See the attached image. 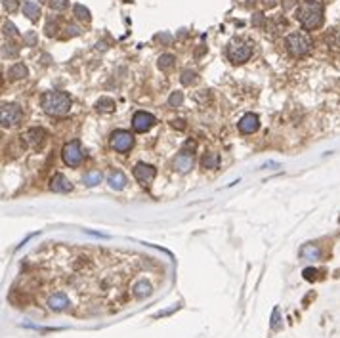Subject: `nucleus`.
<instances>
[{
    "label": "nucleus",
    "mask_w": 340,
    "mask_h": 338,
    "mask_svg": "<svg viewBox=\"0 0 340 338\" xmlns=\"http://www.w3.org/2000/svg\"><path fill=\"white\" fill-rule=\"evenodd\" d=\"M174 168L181 172V174H185V172H189L191 168H193V153H185V151H181L178 157L174 159Z\"/></svg>",
    "instance_id": "11"
},
{
    "label": "nucleus",
    "mask_w": 340,
    "mask_h": 338,
    "mask_svg": "<svg viewBox=\"0 0 340 338\" xmlns=\"http://www.w3.org/2000/svg\"><path fill=\"white\" fill-rule=\"evenodd\" d=\"M300 256L306 258V260H318L319 258V248L314 245H306V247L300 250Z\"/></svg>",
    "instance_id": "20"
},
{
    "label": "nucleus",
    "mask_w": 340,
    "mask_h": 338,
    "mask_svg": "<svg viewBox=\"0 0 340 338\" xmlns=\"http://www.w3.org/2000/svg\"><path fill=\"white\" fill-rule=\"evenodd\" d=\"M132 291H134V296H136V298H143V296H149V294H151V287H149L145 281H140V283L134 285Z\"/></svg>",
    "instance_id": "21"
},
{
    "label": "nucleus",
    "mask_w": 340,
    "mask_h": 338,
    "mask_svg": "<svg viewBox=\"0 0 340 338\" xmlns=\"http://www.w3.org/2000/svg\"><path fill=\"white\" fill-rule=\"evenodd\" d=\"M107 181H109V185L113 187V189H122L124 185H126V176L120 172V170H115V172H111L109 174V178H107Z\"/></svg>",
    "instance_id": "16"
},
{
    "label": "nucleus",
    "mask_w": 340,
    "mask_h": 338,
    "mask_svg": "<svg viewBox=\"0 0 340 338\" xmlns=\"http://www.w3.org/2000/svg\"><path fill=\"white\" fill-rule=\"evenodd\" d=\"M73 16H75L77 20H80V21H90L92 20L90 10L84 8L82 4H75V6H73Z\"/></svg>",
    "instance_id": "18"
},
{
    "label": "nucleus",
    "mask_w": 340,
    "mask_h": 338,
    "mask_svg": "<svg viewBox=\"0 0 340 338\" xmlns=\"http://www.w3.org/2000/svg\"><path fill=\"white\" fill-rule=\"evenodd\" d=\"M296 21L306 31H314L323 25V4L319 0H304L295 12Z\"/></svg>",
    "instance_id": "1"
},
{
    "label": "nucleus",
    "mask_w": 340,
    "mask_h": 338,
    "mask_svg": "<svg viewBox=\"0 0 340 338\" xmlns=\"http://www.w3.org/2000/svg\"><path fill=\"white\" fill-rule=\"evenodd\" d=\"M61 155H63V160H65V164H69V166H77V164H80V160H82L80 141H79V139H73V141L65 143V145H63V151H61Z\"/></svg>",
    "instance_id": "7"
},
{
    "label": "nucleus",
    "mask_w": 340,
    "mask_h": 338,
    "mask_svg": "<svg viewBox=\"0 0 340 338\" xmlns=\"http://www.w3.org/2000/svg\"><path fill=\"white\" fill-rule=\"evenodd\" d=\"M218 162H220V157L218 153H206L203 157V166L204 168H218Z\"/></svg>",
    "instance_id": "22"
},
{
    "label": "nucleus",
    "mask_w": 340,
    "mask_h": 338,
    "mask_svg": "<svg viewBox=\"0 0 340 338\" xmlns=\"http://www.w3.org/2000/svg\"><path fill=\"white\" fill-rule=\"evenodd\" d=\"M113 107H115V101L111 98H100V99L96 101V109L101 113L113 111Z\"/></svg>",
    "instance_id": "19"
},
{
    "label": "nucleus",
    "mask_w": 340,
    "mask_h": 338,
    "mask_svg": "<svg viewBox=\"0 0 340 338\" xmlns=\"http://www.w3.org/2000/svg\"><path fill=\"white\" fill-rule=\"evenodd\" d=\"M193 149H195V141H193V139H187L181 151H185V153H189V151H191V153H193Z\"/></svg>",
    "instance_id": "31"
},
{
    "label": "nucleus",
    "mask_w": 340,
    "mask_h": 338,
    "mask_svg": "<svg viewBox=\"0 0 340 338\" xmlns=\"http://www.w3.org/2000/svg\"><path fill=\"white\" fill-rule=\"evenodd\" d=\"M316 270H304V277L308 279V281H312V279H316Z\"/></svg>",
    "instance_id": "34"
},
{
    "label": "nucleus",
    "mask_w": 340,
    "mask_h": 338,
    "mask_svg": "<svg viewBox=\"0 0 340 338\" xmlns=\"http://www.w3.org/2000/svg\"><path fill=\"white\" fill-rule=\"evenodd\" d=\"M252 56V44L243 39H233L227 44V58L233 63H245Z\"/></svg>",
    "instance_id": "4"
},
{
    "label": "nucleus",
    "mask_w": 340,
    "mask_h": 338,
    "mask_svg": "<svg viewBox=\"0 0 340 338\" xmlns=\"http://www.w3.org/2000/svg\"><path fill=\"white\" fill-rule=\"evenodd\" d=\"M157 39H159V40H162V42H168V40H170V35H159Z\"/></svg>",
    "instance_id": "35"
},
{
    "label": "nucleus",
    "mask_w": 340,
    "mask_h": 338,
    "mask_svg": "<svg viewBox=\"0 0 340 338\" xmlns=\"http://www.w3.org/2000/svg\"><path fill=\"white\" fill-rule=\"evenodd\" d=\"M155 168L151 166V164H145V162H138L136 166H134V178H136L143 187H147L153 178H155Z\"/></svg>",
    "instance_id": "8"
},
{
    "label": "nucleus",
    "mask_w": 340,
    "mask_h": 338,
    "mask_svg": "<svg viewBox=\"0 0 340 338\" xmlns=\"http://www.w3.org/2000/svg\"><path fill=\"white\" fill-rule=\"evenodd\" d=\"M174 61H176V58H174L172 54H162V56L159 58V69L168 71V69L174 65Z\"/></svg>",
    "instance_id": "23"
},
{
    "label": "nucleus",
    "mask_w": 340,
    "mask_h": 338,
    "mask_svg": "<svg viewBox=\"0 0 340 338\" xmlns=\"http://www.w3.org/2000/svg\"><path fill=\"white\" fill-rule=\"evenodd\" d=\"M71 181L63 176V174H54V178L50 180V189L56 191V193H67L71 191Z\"/></svg>",
    "instance_id": "13"
},
{
    "label": "nucleus",
    "mask_w": 340,
    "mask_h": 338,
    "mask_svg": "<svg viewBox=\"0 0 340 338\" xmlns=\"http://www.w3.org/2000/svg\"><path fill=\"white\" fill-rule=\"evenodd\" d=\"M42 107L48 115L61 117L71 109V98L65 92H46L42 96Z\"/></svg>",
    "instance_id": "2"
},
{
    "label": "nucleus",
    "mask_w": 340,
    "mask_h": 338,
    "mask_svg": "<svg viewBox=\"0 0 340 338\" xmlns=\"http://www.w3.org/2000/svg\"><path fill=\"white\" fill-rule=\"evenodd\" d=\"M172 126L178 128V130H183V128H185V122H183L181 119H176V120H172Z\"/></svg>",
    "instance_id": "33"
},
{
    "label": "nucleus",
    "mask_w": 340,
    "mask_h": 338,
    "mask_svg": "<svg viewBox=\"0 0 340 338\" xmlns=\"http://www.w3.org/2000/svg\"><path fill=\"white\" fill-rule=\"evenodd\" d=\"M23 14H25L31 21H37V20L40 18V6H39L37 2H33V0H27V2L23 4Z\"/></svg>",
    "instance_id": "15"
},
{
    "label": "nucleus",
    "mask_w": 340,
    "mask_h": 338,
    "mask_svg": "<svg viewBox=\"0 0 340 338\" xmlns=\"http://www.w3.org/2000/svg\"><path fill=\"white\" fill-rule=\"evenodd\" d=\"M69 0H50V8L52 10H65Z\"/></svg>",
    "instance_id": "28"
},
{
    "label": "nucleus",
    "mask_w": 340,
    "mask_h": 338,
    "mask_svg": "<svg viewBox=\"0 0 340 338\" xmlns=\"http://www.w3.org/2000/svg\"><path fill=\"white\" fill-rule=\"evenodd\" d=\"M195 80H197V75H195L193 71H183V73H181V84L189 86V84H193Z\"/></svg>",
    "instance_id": "24"
},
{
    "label": "nucleus",
    "mask_w": 340,
    "mask_h": 338,
    "mask_svg": "<svg viewBox=\"0 0 340 338\" xmlns=\"http://www.w3.org/2000/svg\"><path fill=\"white\" fill-rule=\"evenodd\" d=\"M48 308L52 312H63L69 308V298L63 293H56L48 298Z\"/></svg>",
    "instance_id": "10"
},
{
    "label": "nucleus",
    "mask_w": 340,
    "mask_h": 338,
    "mask_svg": "<svg viewBox=\"0 0 340 338\" xmlns=\"http://www.w3.org/2000/svg\"><path fill=\"white\" fill-rule=\"evenodd\" d=\"M100 180H101V174L100 172H88L84 176V183L86 185H96V183H100Z\"/></svg>",
    "instance_id": "25"
},
{
    "label": "nucleus",
    "mask_w": 340,
    "mask_h": 338,
    "mask_svg": "<svg viewBox=\"0 0 340 338\" xmlns=\"http://www.w3.org/2000/svg\"><path fill=\"white\" fill-rule=\"evenodd\" d=\"M18 0H4V8L8 10V12H16L18 10Z\"/></svg>",
    "instance_id": "30"
},
{
    "label": "nucleus",
    "mask_w": 340,
    "mask_h": 338,
    "mask_svg": "<svg viewBox=\"0 0 340 338\" xmlns=\"http://www.w3.org/2000/svg\"><path fill=\"white\" fill-rule=\"evenodd\" d=\"M25 138H27V141H29L33 147H40V145L44 143L46 132L42 130V128H31Z\"/></svg>",
    "instance_id": "14"
},
{
    "label": "nucleus",
    "mask_w": 340,
    "mask_h": 338,
    "mask_svg": "<svg viewBox=\"0 0 340 338\" xmlns=\"http://www.w3.org/2000/svg\"><path fill=\"white\" fill-rule=\"evenodd\" d=\"M155 124V117L151 113H145V111H138L132 119V128L136 132H147L151 126Z\"/></svg>",
    "instance_id": "9"
},
{
    "label": "nucleus",
    "mask_w": 340,
    "mask_h": 338,
    "mask_svg": "<svg viewBox=\"0 0 340 338\" xmlns=\"http://www.w3.org/2000/svg\"><path fill=\"white\" fill-rule=\"evenodd\" d=\"M37 40H39V37H37V33L35 31H29L25 37H23V42L27 46H35L37 44Z\"/></svg>",
    "instance_id": "27"
},
{
    "label": "nucleus",
    "mask_w": 340,
    "mask_h": 338,
    "mask_svg": "<svg viewBox=\"0 0 340 338\" xmlns=\"http://www.w3.org/2000/svg\"><path fill=\"white\" fill-rule=\"evenodd\" d=\"M134 145V136L126 130H115L111 134V147L119 153H126L130 151V147Z\"/></svg>",
    "instance_id": "6"
},
{
    "label": "nucleus",
    "mask_w": 340,
    "mask_h": 338,
    "mask_svg": "<svg viewBox=\"0 0 340 338\" xmlns=\"http://www.w3.org/2000/svg\"><path fill=\"white\" fill-rule=\"evenodd\" d=\"M181 101H183V94H181V92H174V94L170 96V99H168V103H170L172 107L181 105Z\"/></svg>",
    "instance_id": "26"
},
{
    "label": "nucleus",
    "mask_w": 340,
    "mask_h": 338,
    "mask_svg": "<svg viewBox=\"0 0 340 338\" xmlns=\"http://www.w3.org/2000/svg\"><path fill=\"white\" fill-rule=\"evenodd\" d=\"M80 31H79V27L77 25H69L67 27V37H77Z\"/></svg>",
    "instance_id": "32"
},
{
    "label": "nucleus",
    "mask_w": 340,
    "mask_h": 338,
    "mask_svg": "<svg viewBox=\"0 0 340 338\" xmlns=\"http://www.w3.org/2000/svg\"><path fill=\"white\" fill-rule=\"evenodd\" d=\"M277 316H279V312H277V310H275V312H273V321H272V327H277Z\"/></svg>",
    "instance_id": "36"
},
{
    "label": "nucleus",
    "mask_w": 340,
    "mask_h": 338,
    "mask_svg": "<svg viewBox=\"0 0 340 338\" xmlns=\"http://www.w3.org/2000/svg\"><path fill=\"white\" fill-rule=\"evenodd\" d=\"M4 33H6V35H10V37H16V35H18V29H16V27H14V23H4Z\"/></svg>",
    "instance_id": "29"
},
{
    "label": "nucleus",
    "mask_w": 340,
    "mask_h": 338,
    "mask_svg": "<svg viewBox=\"0 0 340 338\" xmlns=\"http://www.w3.org/2000/svg\"><path fill=\"white\" fill-rule=\"evenodd\" d=\"M8 77H10L12 80L25 79V77H27V67H25L23 63H16V65H12V67L8 69Z\"/></svg>",
    "instance_id": "17"
},
{
    "label": "nucleus",
    "mask_w": 340,
    "mask_h": 338,
    "mask_svg": "<svg viewBox=\"0 0 340 338\" xmlns=\"http://www.w3.org/2000/svg\"><path fill=\"white\" fill-rule=\"evenodd\" d=\"M239 130L243 134H252L258 130V117L254 113H247L241 120H239Z\"/></svg>",
    "instance_id": "12"
},
{
    "label": "nucleus",
    "mask_w": 340,
    "mask_h": 338,
    "mask_svg": "<svg viewBox=\"0 0 340 338\" xmlns=\"http://www.w3.org/2000/svg\"><path fill=\"white\" fill-rule=\"evenodd\" d=\"M23 111L20 105L16 103H2V109H0V120H2V126H14L21 120Z\"/></svg>",
    "instance_id": "5"
},
{
    "label": "nucleus",
    "mask_w": 340,
    "mask_h": 338,
    "mask_svg": "<svg viewBox=\"0 0 340 338\" xmlns=\"http://www.w3.org/2000/svg\"><path fill=\"white\" fill-rule=\"evenodd\" d=\"M285 46H287V52L293 56V58H304L306 54H310L312 50V39L302 33V31H296L291 33L287 39H285Z\"/></svg>",
    "instance_id": "3"
}]
</instances>
